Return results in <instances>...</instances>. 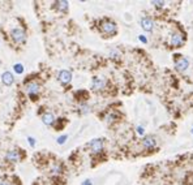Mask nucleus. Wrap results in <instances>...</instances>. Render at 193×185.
Masks as SVG:
<instances>
[{
	"label": "nucleus",
	"instance_id": "nucleus-4",
	"mask_svg": "<svg viewBox=\"0 0 193 185\" xmlns=\"http://www.w3.org/2000/svg\"><path fill=\"white\" fill-rule=\"evenodd\" d=\"M106 84H107V81L103 77H94L91 81V89L95 91H101L106 88Z\"/></svg>",
	"mask_w": 193,
	"mask_h": 185
},
{
	"label": "nucleus",
	"instance_id": "nucleus-6",
	"mask_svg": "<svg viewBox=\"0 0 193 185\" xmlns=\"http://www.w3.org/2000/svg\"><path fill=\"white\" fill-rule=\"evenodd\" d=\"M90 147V150L93 153H101L103 150V141L101 140V138H95V140H91L89 142V145H87Z\"/></svg>",
	"mask_w": 193,
	"mask_h": 185
},
{
	"label": "nucleus",
	"instance_id": "nucleus-13",
	"mask_svg": "<svg viewBox=\"0 0 193 185\" xmlns=\"http://www.w3.org/2000/svg\"><path fill=\"white\" fill-rule=\"evenodd\" d=\"M2 81H3L4 85L10 86V85H13V82H15V77H13V74L10 72H4L2 74Z\"/></svg>",
	"mask_w": 193,
	"mask_h": 185
},
{
	"label": "nucleus",
	"instance_id": "nucleus-1",
	"mask_svg": "<svg viewBox=\"0 0 193 185\" xmlns=\"http://www.w3.org/2000/svg\"><path fill=\"white\" fill-rule=\"evenodd\" d=\"M101 31L103 34H106V35H108V37H112V35H115V34L118 33V26H116V24L114 21L103 20L101 22Z\"/></svg>",
	"mask_w": 193,
	"mask_h": 185
},
{
	"label": "nucleus",
	"instance_id": "nucleus-23",
	"mask_svg": "<svg viewBox=\"0 0 193 185\" xmlns=\"http://www.w3.org/2000/svg\"><path fill=\"white\" fill-rule=\"evenodd\" d=\"M138 39H140V40H141V42H142V43H148V39H146V38H145L144 35H140V37H138Z\"/></svg>",
	"mask_w": 193,
	"mask_h": 185
},
{
	"label": "nucleus",
	"instance_id": "nucleus-17",
	"mask_svg": "<svg viewBox=\"0 0 193 185\" xmlns=\"http://www.w3.org/2000/svg\"><path fill=\"white\" fill-rule=\"evenodd\" d=\"M13 69H15L16 73H22V72H24V65H22V64H15Z\"/></svg>",
	"mask_w": 193,
	"mask_h": 185
},
{
	"label": "nucleus",
	"instance_id": "nucleus-10",
	"mask_svg": "<svg viewBox=\"0 0 193 185\" xmlns=\"http://www.w3.org/2000/svg\"><path fill=\"white\" fill-rule=\"evenodd\" d=\"M39 89H40V86L37 84V82H29V84H26L25 85V90H26V92L29 95H36V94H38L39 92Z\"/></svg>",
	"mask_w": 193,
	"mask_h": 185
},
{
	"label": "nucleus",
	"instance_id": "nucleus-15",
	"mask_svg": "<svg viewBox=\"0 0 193 185\" xmlns=\"http://www.w3.org/2000/svg\"><path fill=\"white\" fill-rule=\"evenodd\" d=\"M120 56H121V54H120V51L118 50V48H111L110 50V57L111 59H120Z\"/></svg>",
	"mask_w": 193,
	"mask_h": 185
},
{
	"label": "nucleus",
	"instance_id": "nucleus-16",
	"mask_svg": "<svg viewBox=\"0 0 193 185\" xmlns=\"http://www.w3.org/2000/svg\"><path fill=\"white\" fill-rule=\"evenodd\" d=\"M51 171L54 172V173H61V172H63V167H61V164H60V163H56V164L52 166Z\"/></svg>",
	"mask_w": 193,
	"mask_h": 185
},
{
	"label": "nucleus",
	"instance_id": "nucleus-19",
	"mask_svg": "<svg viewBox=\"0 0 193 185\" xmlns=\"http://www.w3.org/2000/svg\"><path fill=\"white\" fill-rule=\"evenodd\" d=\"M89 111H90V107L87 106V105H82V106H81V112H82V113H87Z\"/></svg>",
	"mask_w": 193,
	"mask_h": 185
},
{
	"label": "nucleus",
	"instance_id": "nucleus-2",
	"mask_svg": "<svg viewBox=\"0 0 193 185\" xmlns=\"http://www.w3.org/2000/svg\"><path fill=\"white\" fill-rule=\"evenodd\" d=\"M10 37L17 44H22L26 42V33L24 31V29L21 27H15L10 30Z\"/></svg>",
	"mask_w": 193,
	"mask_h": 185
},
{
	"label": "nucleus",
	"instance_id": "nucleus-26",
	"mask_svg": "<svg viewBox=\"0 0 193 185\" xmlns=\"http://www.w3.org/2000/svg\"><path fill=\"white\" fill-rule=\"evenodd\" d=\"M0 185H9L7 181H2V183H0Z\"/></svg>",
	"mask_w": 193,
	"mask_h": 185
},
{
	"label": "nucleus",
	"instance_id": "nucleus-18",
	"mask_svg": "<svg viewBox=\"0 0 193 185\" xmlns=\"http://www.w3.org/2000/svg\"><path fill=\"white\" fill-rule=\"evenodd\" d=\"M67 140H68V136H67V134L60 136L59 138H57V143H59V145H63V143H65Z\"/></svg>",
	"mask_w": 193,
	"mask_h": 185
},
{
	"label": "nucleus",
	"instance_id": "nucleus-22",
	"mask_svg": "<svg viewBox=\"0 0 193 185\" xmlns=\"http://www.w3.org/2000/svg\"><path fill=\"white\" fill-rule=\"evenodd\" d=\"M27 141H29V145H30L31 147H34V146H36V140H34V138H31V137H27Z\"/></svg>",
	"mask_w": 193,
	"mask_h": 185
},
{
	"label": "nucleus",
	"instance_id": "nucleus-3",
	"mask_svg": "<svg viewBox=\"0 0 193 185\" xmlns=\"http://www.w3.org/2000/svg\"><path fill=\"white\" fill-rule=\"evenodd\" d=\"M170 44L174 48H180L184 44V37L180 33H172L170 37Z\"/></svg>",
	"mask_w": 193,
	"mask_h": 185
},
{
	"label": "nucleus",
	"instance_id": "nucleus-7",
	"mask_svg": "<svg viewBox=\"0 0 193 185\" xmlns=\"http://www.w3.org/2000/svg\"><path fill=\"white\" fill-rule=\"evenodd\" d=\"M57 80H59V82L63 84V85H67L71 82L72 80V73L67 71V69H63V71L59 72V74H57Z\"/></svg>",
	"mask_w": 193,
	"mask_h": 185
},
{
	"label": "nucleus",
	"instance_id": "nucleus-11",
	"mask_svg": "<svg viewBox=\"0 0 193 185\" xmlns=\"http://www.w3.org/2000/svg\"><path fill=\"white\" fill-rule=\"evenodd\" d=\"M20 153L17 151V150H9V151L7 153V155H5V159H7L8 162H12V163H16V162L20 160Z\"/></svg>",
	"mask_w": 193,
	"mask_h": 185
},
{
	"label": "nucleus",
	"instance_id": "nucleus-9",
	"mask_svg": "<svg viewBox=\"0 0 193 185\" xmlns=\"http://www.w3.org/2000/svg\"><path fill=\"white\" fill-rule=\"evenodd\" d=\"M142 145L145 149L148 150H151L157 146V138L154 136H146L144 140H142Z\"/></svg>",
	"mask_w": 193,
	"mask_h": 185
},
{
	"label": "nucleus",
	"instance_id": "nucleus-8",
	"mask_svg": "<svg viewBox=\"0 0 193 185\" xmlns=\"http://www.w3.org/2000/svg\"><path fill=\"white\" fill-rule=\"evenodd\" d=\"M140 24H141V27L144 29L145 31H153L154 29V21L150 18L148 16H144L141 21H140Z\"/></svg>",
	"mask_w": 193,
	"mask_h": 185
},
{
	"label": "nucleus",
	"instance_id": "nucleus-25",
	"mask_svg": "<svg viewBox=\"0 0 193 185\" xmlns=\"http://www.w3.org/2000/svg\"><path fill=\"white\" fill-rule=\"evenodd\" d=\"M82 185H91V180H85Z\"/></svg>",
	"mask_w": 193,
	"mask_h": 185
},
{
	"label": "nucleus",
	"instance_id": "nucleus-14",
	"mask_svg": "<svg viewBox=\"0 0 193 185\" xmlns=\"http://www.w3.org/2000/svg\"><path fill=\"white\" fill-rule=\"evenodd\" d=\"M42 121L46 124V125H52L55 123V116H54V113H51V112H46L42 115Z\"/></svg>",
	"mask_w": 193,
	"mask_h": 185
},
{
	"label": "nucleus",
	"instance_id": "nucleus-24",
	"mask_svg": "<svg viewBox=\"0 0 193 185\" xmlns=\"http://www.w3.org/2000/svg\"><path fill=\"white\" fill-rule=\"evenodd\" d=\"M137 132L140 133V134H144V128H141V126H138V128H137Z\"/></svg>",
	"mask_w": 193,
	"mask_h": 185
},
{
	"label": "nucleus",
	"instance_id": "nucleus-21",
	"mask_svg": "<svg viewBox=\"0 0 193 185\" xmlns=\"http://www.w3.org/2000/svg\"><path fill=\"white\" fill-rule=\"evenodd\" d=\"M151 4L155 5L157 8H162L163 5H165V2H151Z\"/></svg>",
	"mask_w": 193,
	"mask_h": 185
},
{
	"label": "nucleus",
	"instance_id": "nucleus-5",
	"mask_svg": "<svg viewBox=\"0 0 193 185\" xmlns=\"http://www.w3.org/2000/svg\"><path fill=\"white\" fill-rule=\"evenodd\" d=\"M188 67H189V61L188 59H185L183 56H179V59L175 60V68L179 72H185L188 69Z\"/></svg>",
	"mask_w": 193,
	"mask_h": 185
},
{
	"label": "nucleus",
	"instance_id": "nucleus-20",
	"mask_svg": "<svg viewBox=\"0 0 193 185\" xmlns=\"http://www.w3.org/2000/svg\"><path fill=\"white\" fill-rule=\"evenodd\" d=\"M114 119H115V115L114 113H110V115H107V116H106V121H107V123H112Z\"/></svg>",
	"mask_w": 193,
	"mask_h": 185
},
{
	"label": "nucleus",
	"instance_id": "nucleus-12",
	"mask_svg": "<svg viewBox=\"0 0 193 185\" xmlns=\"http://www.w3.org/2000/svg\"><path fill=\"white\" fill-rule=\"evenodd\" d=\"M68 5H69L68 2H63V0H60V2H54V3H52V8L56 9V10H59V12H67Z\"/></svg>",
	"mask_w": 193,
	"mask_h": 185
}]
</instances>
